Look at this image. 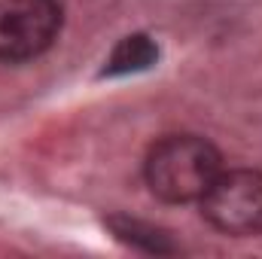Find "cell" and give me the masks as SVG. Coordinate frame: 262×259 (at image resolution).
<instances>
[{
    "label": "cell",
    "instance_id": "277c9868",
    "mask_svg": "<svg viewBox=\"0 0 262 259\" xmlns=\"http://www.w3.org/2000/svg\"><path fill=\"white\" fill-rule=\"evenodd\" d=\"M159 58V46L146 37V34H131L125 40L116 43V49L110 52L104 73L107 76H125V73H140L146 67L156 64Z\"/></svg>",
    "mask_w": 262,
    "mask_h": 259
},
{
    "label": "cell",
    "instance_id": "6da1fadb",
    "mask_svg": "<svg viewBox=\"0 0 262 259\" xmlns=\"http://www.w3.org/2000/svg\"><path fill=\"white\" fill-rule=\"evenodd\" d=\"M220 171L216 146L195 134H171L146 156V183L168 204L201 201Z\"/></svg>",
    "mask_w": 262,
    "mask_h": 259
},
{
    "label": "cell",
    "instance_id": "7a4b0ae2",
    "mask_svg": "<svg viewBox=\"0 0 262 259\" xmlns=\"http://www.w3.org/2000/svg\"><path fill=\"white\" fill-rule=\"evenodd\" d=\"M207 223L226 235H259L262 232V174L250 168L220 171L201 198Z\"/></svg>",
    "mask_w": 262,
    "mask_h": 259
},
{
    "label": "cell",
    "instance_id": "5b68a950",
    "mask_svg": "<svg viewBox=\"0 0 262 259\" xmlns=\"http://www.w3.org/2000/svg\"><path fill=\"white\" fill-rule=\"evenodd\" d=\"M110 229H113V235H116L119 241H125L131 247H140V250H146V253H174L171 238H168L162 229H156V226H149V223H143V220L110 217Z\"/></svg>",
    "mask_w": 262,
    "mask_h": 259
},
{
    "label": "cell",
    "instance_id": "3957f363",
    "mask_svg": "<svg viewBox=\"0 0 262 259\" xmlns=\"http://www.w3.org/2000/svg\"><path fill=\"white\" fill-rule=\"evenodd\" d=\"M61 28L55 0H0V61H25L46 52Z\"/></svg>",
    "mask_w": 262,
    "mask_h": 259
}]
</instances>
